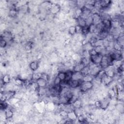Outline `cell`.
<instances>
[{"label": "cell", "instance_id": "obj_1", "mask_svg": "<svg viewBox=\"0 0 124 124\" xmlns=\"http://www.w3.org/2000/svg\"><path fill=\"white\" fill-rule=\"evenodd\" d=\"M94 86L93 82H83L82 81L79 87L82 93H85L92 89Z\"/></svg>", "mask_w": 124, "mask_h": 124}, {"label": "cell", "instance_id": "obj_2", "mask_svg": "<svg viewBox=\"0 0 124 124\" xmlns=\"http://www.w3.org/2000/svg\"><path fill=\"white\" fill-rule=\"evenodd\" d=\"M91 16L93 19V24L94 25L97 26L102 22V19L99 13L94 12L91 14Z\"/></svg>", "mask_w": 124, "mask_h": 124}, {"label": "cell", "instance_id": "obj_3", "mask_svg": "<svg viewBox=\"0 0 124 124\" xmlns=\"http://www.w3.org/2000/svg\"><path fill=\"white\" fill-rule=\"evenodd\" d=\"M99 65L100 67L101 68V69H105L109 66H111L110 64V62H109V61H108V58L107 54L106 55L103 56L101 62L100 63Z\"/></svg>", "mask_w": 124, "mask_h": 124}, {"label": "cell", "instance_id": "obj_4", "mask_svg": "<svg viewBox=\"0 0 124 124\" xmlns=\"http://www.w3.org/2000/svg\"><path fill=\"white\" fill-rule=\"evenodd\" d=\"M102 57L103 56L101 54L98 53L94 56H91L90 60L93 63L95 64L96 65H99L101 62Z\"/></svg>", "mask_w": 124, "mask_h": 124}, {"label": "cell", "instance_id": "obj_5", "mask_svg": "<svg viewBox=\"0 0 124 124\" xmlns=\"http://www.w3.org/2000/svg\"><path fill=\"white\" fill-rule=\"evenodd\" d=\"M83 75L81 73V72H74L73 73L71 80L76 81H82L83 79Z\"/></svg>", "mask_w": 124, "mask_h": 124}, {"label": "cell", "instance_id": "obj_6", "mask_svg": "<svg viewBox=\"0 0 124 124\" xmlns=\"http://www.w3.org/2000/svg\"><path fill=\"white\" fill-rule=\"evenodd\" d=\"M61 9V7L59 5L57 4H52L50 10L51 12L53 14H57Z\"/></svg>", "mask_w": 124, "mask_h": 124}, {"label": "cell", "instance_id": "obj_7", "mask_svg": "<svg viewBox=\"0 0 124 124\" xmlns=\"http://www.w3.org/2000/svg\"><path fill=\"white\" fill-rule=\"evenodd\" d=\"M101 69H102L99 65H96L90 69V74L95 77L98 74Z\"/></svg>", "mask_w": 124, "mask_h": 124}, {"label": "cell", "instance_id": "obj_8", "mask_svg": "<svg viewBox=\"0 0 124 124\" xmlns=\"http://www.w3.org/2000/svg\"><path fill=\"white\" fill-rule=\"evenodd\" d=\"M1 38L5 40L7 43L12 41L13 39L12 34L10 32H8V31H5L4 32L3 35L2 36Z\"/></svg>", "mask_w": 124, "mask_h": 124}, {"label": "cell", "instance_id": "obj_9", "mask_svg": "<svg viewBox=\"0 0 124 124\" xmlns=\"http://www.w3.org/2000/svg\"><path fill=\"white\" fill-rule=\"evenodd\" d=\"M36 82L39 88H45L47 85L48 82L42 78L41 77L39 78L36 80Z\"/></svg>", "mask_w": 124, "mask_h": 124}, {"label": "cell", "instance_id": "obj_10", "mask_svg": "<svg viewBox=\"0 0 124 124\" xmlns=\"http://www.w3.org/2000/svg\"><path fill=\"white\" fill-rule=\"evenodd\" d=\"M67 118L71 121L78 120V116L74 110L68 112Z\"/></svg>", "mask_w": 124, "mask_h": 124}, {"label": "cell", "instance_id": "obj_11", "mask_svg": "<svg viewBox=\"0 0 124 124\" xmlns=\"http://www.w3.org/2000/svg\"><path fill=\"white\" fill-rule=\"evenodd\" d=\"M113 81V79L111 77H108L105 75L101 80V83L105 85H108L109 84Z\"/></svg>", "mask_w": 124, "mask_h": 124}, {"label": "cell", "instance_id": "obj_12", "mask_svg": "<svg viewBox=\"0 0 124 124\" xmlns=\"http://www.w3.org/2000/svg\"><path fill=\"white\" fill-rule=\"evenodd\" d=\"M112 2L111 1H107V0H103V1H100V5L101 9H106L109 7L111 5Z\"/></svg>", "mask_w": 124, "mask_h": 124}, {"label": "cell", "instance_id": "obj_13", "mask_svg": "<svg viewBox=\"0 0 124 124\" xmlns=\"http://www.w3.org/2000/svg\"><path fill=\"white\" fill-rule=\"evenodd\" d=\"M100 108L102 109H106L109 105L110 101L107 98H104L102 100L100 101Z\"/></svg>", "mask_w": 124, "mask_h": 124}, {"label": "cell", "instance_id": "obj_14", "mask_svg": "<svg viewBox=\"0 0 124 124\" xmlns=\"http://www.w3.org/2000/svg\"><path fill=\"white\" fill-rule=\"evenodd\" d=\"M29 67L31 70L33 71H36L39 67V64L37 61H33L30 63Z\"/></svg>", "mask_w": 124, "mask_h": 124}, {"label": "cell", "instance_id": "obj_15", "mask_svg": "<svg viewBox=\"0 0 124 124\" xmlns=\"http://www.w3.org/2000/svg\"><path fill=\"white\" fill-rule=\"evenodd\" d=\"M85 66L80 62V63H77L74 67H73V70L74 72H81L82 69Z\"/></svg>", "mask_w": 124, "mask_h": 124}, {"label": "cell", "instance_id": "obj_16", "mask_svg": "<svg viewBox=\"0 0 124 124\" xmlns=\"http://www.w3.org/2000/svg\"><path fill=\"white\" fill-rule=\"evenodd\" d=\"M71 105L72 106L73 110L77 109V108H81L82 107V102L80 99L78 98Z\"/></svg>", "mask_w": 124, "mask_h": 124}, {"label": "cell", "instance_id": "obj_17", "mask_svg": "<svg viewBox=\"0 0 124 124\" xmlns=\"http://www.w3.org/2000/svg\"><path fill=\"white\" fill-rule=\"evenodd\" d=\"M77 23H78V25L81 26L82 28L86 27L85 20H84L81 17L77 19Z\"/></svg>", "mask_w": 124, "mask_h": 124}, {"label": "cell", "instance_id": "obj_18", "mask_svg": "<svg viewBox=\"0 0 124 124\" xmlns=\"http://www.w3.org/2000/svg\"><path fill=\"white\" fill-rule=\"evenodd\" d=\"M11 81V78L9 75H5L2 79V83L4 85L8 84L10 83Z\"/></svg>", "mask_w": 124, "mask_h": 124}, {"label": "cell", "instance_id": "obj_19", "mask_svg": "<svg viewBox=\"0 0 124 124\" xmlns=\"http://www.w3.org/2000/svg\"><path fill=\"white\" fill-rule=\"evenodd\" d=\"M66 72V79L65 80L67 82H69L72 79V76L73 73V71H71V70H68Z\"/></svg>", "mask_w": 124, "mask_h": 124}, {"label": "cell", "instance_id": "obj_20", "mask_svg": "<svg viewBox=\"0 0 124 124\" xmlns=\"http://www.w3.org/2000/svg\"><path fill=\"white\" fill-rule=\"evenodd\" d=\"M5 117L6 119H9L11 118L13 116V111L9 108H7L5 111Z\"/></svg>", "mask_w": 124, "mask_h": 124}, {"label": "cell", "instance_id": "obj_21", "mask_svg": "<svg viewBox=\"0 0 124 124\" xmlns=\"http://www.w3.org/2000/svg\"><path fill=\"white\" fill-rule=\"evenodd\" d=\"M94 76H93L91 74H89L83 76L82 81L83 82H93L94 80Z\"/></svg>", "mask_w": 124, "mask_h": 124}, {"label": "cell", "instance_id": "obj_22", "mask_svg": "<svg viewBox=\"0 0 124 124\" xmlns=\"http://www.w3.org/2000/svg\"><path fill=\"white\" fill-rule=\"evenodd\" d=\"M81 73L82 74L83 76L90 74V69L89 66L84 67L81 71Z\"/></svg>", "mask_w": 124, "mask_h": 124}, {"label": "cell", "instance_id": "obj_23", "mask_svg": "<svg viewBox=\"0 0 124 124\" xmlns=\"http://www.w3.org/2000/svg\"><path fill=\"white\" fill-rule=\"evenodd\" d=\"M124 105L121 103H117L115 105V109L120 113H123L124 112Z\"/></svg>", "mask_w": 124, "mask_h": 124}, {"label": "cell", "instance_id": "obj_24", "mask_svg": "<svg viewBox=\"0 0 124 124\" xmlns=\"http://www.w3.org/2000/svg\"><path fill=\"white\" fill-rule=\"evenodd\" d=\"M108 98H110V99L114 98H116L115 92H114V90L113 88H111L109 90H108Z\"/></svg>", "mask_w": 124, "mask_h": 124}, {"label": "cell", "instance_id": "obj_25", "mask_svg": "<svg viewBox=\"0 0 124 124\" xmlns=\"http://www.w3.org/2000/svg\"><path fill=\"white\" fill-rule=\"evenodd\" d=\"M66 72H59L57 76L62 81H63L66 79Z\"/></svg>", "mask_w": 124, "mask_h": 124}, {"label": "cell", "instance_id": "obj_26", "mask_svg": "<svg viewBox=\"0 0 124 124\" xmlns=\"http://www.w3.org/2000/svg\"><path fill=\"white\" fill-rule=\"evenodd\" d=\"M85 4V1H77L76 2V5L78 8H83Z\"/></svg>", "mask_w": 124, "mask_h": 124}, {"label": "cell", "instance_id": "obj_27", "mask_svg": "<svg viewBox=\"0 0 124 124\" xmlns=\"http://www.w3.org/2000/svg\"><path fill=\"white\" fill-rule=\"evenodd\" d=\"M85 21H86V27H89L91 25H92L93 24V19H92L91 15L88 18H87L85 20Z\"/></svg>", "mask_w": 124, "mask_h": 124}, {"label": "cell", "instance_id": "obj_28", "mask_svg": "<svg viewBox=\"0 0 124 124\" xmlns=\"http://www.w3.org/2000/svg\"><path fill=\"white\" fill-rule=\"evenodd\" d=\"M24 80H21L20 78H17L15 80V84L16 86H21L23 85Z\"/></svg>", "mask_w": 124, "mask_h": 124}, {"label": "cell", "instance_id": "obj_29", "mask_svg": "<svg viewBox=\"0 0 124 124\" xmlns=\"http://www.w3.org/2000/svg\"><path fill=\"white\" fill-rule=\"evenodd\" d=\"M83 35H84L85 36H87L89 34V31L88 27H85L84 28H82V33Z\"/></svg>", "mask_w": 124, "mask_h": 124}, {"label": "cell", "instance_id": "obj_30", "mask_svg": "<svg viewBox=\"0 0 124 124\" xmlns=\"http://www.w3.org/2000/svg\"><path fill=\"white\" fill-rule=\"evenodd\" d=\"M17 11L16 9V8L14 9H11L9 11V15L12 17H15L17 15Z\"/></svg>", "mask_w": 124, "mask_h": 124}, {"label": "cell", "instance_id": "obj_31", "mask_svg": "<svg viewBox=\"0 0 124 124\" xmlns=\"http://www.w3.org/2000/svg\"><path fill=\"white\" fill-rule=\"evenodd\" d=\"M69 33L71 36H74L76 33L75 26H71L69 28Z\"/></svg>", "mask_w": 124, "mask_h": 124}, {"label": "cell", "instance_id": "obj_32", "mask_svg": "<svg viewBox=\"0 0 124 124\" xmlns=\"http://www.w3.org/2000/svg\"><path fill=\"white\" fill-rule=\"evenodd\" d=\"M103 40L98 39L95 44L94 47H96V46H103Z\"/></svg>", "mask_w": 124, "mask_h": 124}, {"label": "cell", "instance_id": "obj_33", "mask_svg": "<svg viewBox=\"0 0 124 124\" xmlns=\"http://www.w3.org/2000/svg\"><path fill=\"white\" fill-rule=\"evenodd\" d=\"M7 42L3 38H1L0 40V46L2 48H4L6 46Z\"/></svg>", "mask_w": 124, "mask_h": 124}, {"label": "cell", "instance_id": "obj_34", "mask_svg": "<svg viewBox=\"0 0 124 124\" xmlns=\"http://www.w3.org/2000/svg\"><path fill=\"white\" fill-rule=\"evenodd\" d=\"M68 112L66 110H62L60 113V115L63 118H67Z\"/></svg>", "mask_w": 124, "mask_h": 124}, {"label": "cell", "instance_id": "obj_35", "mask_svg": "<svg viewBox=\"0 0 124 124\" xmlns=\"http://www.w3.org/2000/svg\"><path fill=\"white\" fill-rule=\"evenodd\" d=\"M62 81L59 78L56 76L53 81V85H60Z\"/></svg>", "mask_w": 124, "mask_h": 124}, {"label": "cell", "instance_id": "obj_36", "mask_svg": "<svg viewBox=\"0 0 124 124\" xmlns=\"http://www.w3.org/2000/svg\"><path fill=\"white\" fill-rule=\"evenodd\" d=\"M41 77L42 78H43V79H44L45 80H46V82H48V81L49 80V76L46 74V73H42L41 75Z\"/></svg>", "mask_w": 124, "mask_h": 124}, {"label": "cell", "instance_id": "obj_37", "mask_svg": "<svg viewBox=\"0 0 124 124\" xmlns=\"http://www.w3.org/2000/svg\"><path fill=\"white\" fill-rule=\"evenodd\" d=\"M76 28V33L77 34H80L82 33V28L79 26L78 25H77L75 26Z\"/></svg>", "mask_w": 124, "mask_h": 124}, {"label": "cell", "instance_id": "obj_38", "mask_svg": "<svg viewBox=\"0 0 124 124\" xmlns=\"http://www.w3.org/2000/svg\"><path fill=\"white\" fill-rule=\"evenodd\" d=\"M89 54L90 55V57L92 56H94V55H95L98 54L97 52H96L95 50L94 49V48H93L91 50H90L89 51Z\"/></svg>", "mask_w": 124, "mask_h": 124}]
</instances>
